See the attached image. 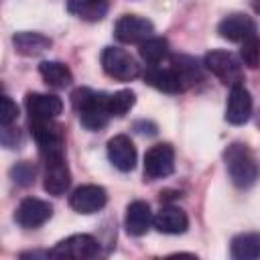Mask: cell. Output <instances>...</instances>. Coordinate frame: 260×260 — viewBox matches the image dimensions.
Segmentation results:
<instances>
[{
	"mask_svg": "<svg viewBox=\"0 0 260 260\" xmlns=\"http://www.w3.org/2000/svg\"><path fill=\"white\" fill-rule=\"evenodd\" d=\"M108 158L110 162L122 171L128 173L136 167V148L134 142L126 134H116L114 138L108 140Z\"/></svg>",
	"mask_w": 260,
	"mask_h": 260,
	"instance_id": "9a60e30c",
	"label": "cell"
},
{
	"mask_svg": "<svg viewBox=\"0 0 260 260\" xmlns=\"http://www.w3.org/2000/svg\"><path fill=\"white\" fill-rule=\"evenodd\" d=\"M217 32L221 39H228L232 43H244V41L256 37L258 28L250 16H246L242 12H234V14H228L217 24Z\"/></svg>",
	"mask_w": 260,
	"mask_h": 260,
	"instance_id": "30bf717a",
	"label": "cell"
},
{
	"mask_svg": "<svg viewBox=\"0 0 260 260\" xmlns=\"http://www.w3.org/2000/svg\"><path fill=\"white\" fill-rule=\"evenodd\" d=\"M240 45H242L240 47L242 63L246 67H250V69L260 67V41H258V37H252V39H248V41H244Z\"/></svg>",
	"mask_w": 260,
	"mask_h": 260,
	"instance_id": "484cf974",
	"label": "cell"
},
{
	"mask_svg": "<svg viewBox=\"0 0 260 260\" xmlns=\"http://www.w3.org/2000/svg\"><path fill=\"white\" fill-rule=\"evenodd\" d=\"M102 67L110 77L118 81H132L140 75V65L136 59L120 47H106L102 51Z\"/></svg>",
	"mask_w": 260,
	"mask_h": 260,
	"instance_id": "277c9868",
	"label": "cell"
},
{
	"mask_svg": "<svg viewBox=\"0 0 260 260\" xmlns=\"http://www.w3.org/2000/svg\"><path fill=\"white\" fill-rule=\"evenodd\" d=\"M171 67L175 69V73H177V77H179L183 89L193 87V85H197V83L203 79V73H201L199 63H197L193 57H189V55H177V57L173 59Z\"/></svg>",
	"mask_w": 260,
	"mask_h": 260,
	"instance_id": "ffe728a7",
	"label": "cell"
},
{
	"mask_svg": "<svg viewBox=\"0 0 260 260\" xmlns=\"http://www.w3.org/2000/svg\"><path fill=\"white\" fill-rule=\"evenodd\" d=\"M12 43H14V49L20 53V55H26V57H35V55H41L45 53L53 43L49 37L41 35V32H30V30H22V32H16L12 37Z\"/></svg>",
	"mask_w": 260,
	"mask_h": 260,
	"instance_id": "d6986e66",
	"label": "cell"
},
{
	"mask_svg": "<svg viewBox=\"0 0 260 260\" xmlns=\"http://www.w3.org/2000/svg\"><path fill=\"white\" fill-rule=\"evenodd\" d=\"M136 95L130 89H120L116 93H108V108L112 116H124L130 112V108L134 106Z\"/></svg>",
	"mask_w": 260,
	"mask_h": 260,
	"instance_id": "d4e9b609",
	"label": "cell"
},
{
	"mask_svg": "<svg viewBox=\"0 0 260 260\" xmlns=\"http://www.w3.org/2000/svg\"><path fill=\"white\" fill-rule=\"evenodd\" d=\"M51 215H53V207L47 201L37 199V197H24L16 207L14 219L18 225L26 230H35L43 225L47 219H51Z\"/></svg>",
	"mask_w": 260,
	"mask_h": 260,
	"instance_id": "9c48e42d",
	"label": "cell"
},
{
	"mask_svg": "<svg viewBox=\"0 0 260 260\" xmlns=\"http://www.w3.org/2000/svg\"><path fill=\"white\" fill-rule=\"evenodd\" d=\"M24 106L30 120H55L63 110L61 98L53 93H26Z\"/></svg>",
	"mask_w": 260,
	"mask_h": 260,
	"instance_id": "5bb4252c",
	"label": "cell"
},
{
	"mask_svg": "<svg viewBox=\"0 0 260 260\" xmlns=\"http://www.w3.org/2000/svg\"><path fill=\"white\" fill-rule=\"evenodd\" d=\"M67 10L81 20L98 22L108 12V0H67Z\"/></svg>",
	"mask_w": 260,
	"mask_h": 260,
	"instance_id": "44dd1931",
	"label": "cell"
},
{
	"mask_svg": "<svg viewBox=\"0 0 260 260\" xmlns=\"http://www.w3.org/2000/svg\"><path fill=\"white\" fill-rule=\"evenodd\" d=\"M71 185V173L65 162V156H55L45 160V181L43 187L49 195H63Z\"/></svg>",
	"mask_w": 260,
	"mask_h": 260,
	"instance_id": "4fadbf2b",
	"label": "cell"
},
{
	"mask_svg": "<svg viewBox=\"0 0 260 260\" xmlns=\"http://www.w3.org/2000/svg\"><path fill=\"white\" fill-rule=\"evenodd\" d=\"M30 134L39 146L43 160L65 156V136L63 126L53 120H30Z\"/></svg>",
	"mask_w": 260,
	"mask_h": 260,
	"instance_id": "3957f363",
	"label": "cell"
},
{
	"mask_svg": "<svg viewBox=\"0 0 260 260\" xmlns=\"http://www.w3.org/2000/svg\"><path fill=\"white\" fill-rule=\"evenodd\" d=\"M16 118H18L16 104L8 95H4L2 98V110H0V122H2V126H10L12 122H16Z\"/></svg>",
	"mask_w": 260,
	"mask_h": 260,
	"instance_id": "83f0119b",
	"label": "cell"
},
{
	"mask_svg": "<svg viewBox=\"0 0 260 260\" xmlns=\"http://www.w3.org/2000/svg\"><path fill=\"white\" fill-rule=\"evenodd\" d=\"M152 211H150V205L146 201H132L128 207H126V217H124V228L130 236H144L150 225H152Z\"/></svg>",
	"mask_w": 260,
	"mask_h": 260,
	"instance_id": "2e32d148",
	"label": "cell"
},
{
	"mask_svg": "<svg viewBox=\"0 0 260 260\" xmlns=\"http://www.w3.org/2000/svg\"><path fill=\"white\" fill-rule=\"evenodd\" d=\"M258 124H260V114H258Z\"/></svg>",
	"mask_w": 260,
	"mask_h": 260,
	"instance_id": "f546056e",
	"label": "cell"
},
{
	"mask_svg": "<svg viewBox=\"0 0 260 260\" xmlns=\"http://www.w3.org/2000/svg\"><path fill=\"white\" fill-rule=\"evenodd\" d=\"M71 104L87 130H102L112 118L108 108V93L93 91L89 87H77L71 93Z\"/></svg>",
	"mask_w": 260,
	"mask_h": 260,
	"instance_id": "7a4b0ae2",
	"label": "cell"
},
{
	"mask_svg": "<svg viewBox=\"0 0 260 260\" xmlns=\"http://www.w3.org/2000/svg\"><path fill=\"white\" fill-rule=\"evenodd\" d=\"M144 81L158 91L165 93H179L183 91V85L175 73L173 67H158V65H148L144 71Z\"/></svg>",
	"mask_w": 260,
	"mask_h": 260,
	"instance_id": "ac0fdd59",
	"label": "cell"
},
{
	"mask_svg": "<svg viewBox=\"0 0 260 260\" xmlns=\"http://www.w3.org/2000/svg\"><path fill=\"white\" fill-rule=\"evenodd\" d=\"M252 116V95L244 87V83H236L230 87L228 104H225V120L234 126L246 124Z\"/></svg>",
	"mask_w": 260,
	"mask_h": 260,
	"instance_id": "8fae6325",
	"label": "cell"
},
{
	"mask_svg": "<svg viewBox=\"0 0 260 260\" xmlns=\"http://www.w3.org/2000/svg\"><path fill=\"white\" fill-rule=\"evenodd\" d=\"M152 225L160 232V234H169V236H177V234H183L187 228H189V219H187V213L181 209V207H175V205H165L156 211L154 219H152Z\"/></svg>",
	"mask_w": 260,
	"mask_h": 260,
	"instance_id": "e0dca14e",
	"label": "cell"
},
{
	"mask_svg": "<svg viewBox=\"0 0 260 260\" xmlns=\"http://www.w3.org/2000/svg\"><path fill=\"white\" fill-rule=\"evenodd\" d=\"M39 73H41V77L45 79L47 85L59 87V89L61 87H67L73 81L71 69L65 63H61V61H43L39 65Z\"/></svg>",
	"mask_w": 260,
	"mask_h": 260,
	"instance_id": "603a6c76",
	"label": "cell"
},
{
	"mask_svg": "<svg viewBox=\"0 0 260 260\" xmlns=\"http://www.w3.org/2000/svg\"><path fill=\"white\" fill-rule=\"evenodd\" d=\"M98 252H100V244L95 242V238L87 234H73L61 240L59 244H55V248L49 250V256L67 258V260H87L98 256Z\"/></svg>",
	"mask_w": 260,
	"mask_h": 260,
	"instance_id": "5b68a950",
	"label": "cell"
},
{
	"mask_svg": "<svg viewBox=\"0 0 260 260\" xmlns=\"http://www.w3.org/2000/svg\"><path fill=\"white\" fill-rule=\"evenodd\" d=\"M230 252L236 260H254L260 258V234L258 232H246L232 240Z\"/></svg>",
	"mask_w": 260,
	"mask_h": 260,
	"instance_id": "7402d4cb",
	"label": "cell"
},
{
	"mask_svg": "<svg viewBox=\"0 0 260 260\" xmlns=\"http://www.w3.org/2000/svg\"><path fill=\"white\" fill-rule=\"evenodd\" d=\"M225 171L232 179V183L240 189L252 187L260 177V162L256 154L242 142H232L223 150Z\"/></svg>",
	"mask_w": 260,
	"mask_h": 260,
	"instance_id": "6da1fadb",
	"label": "cell"
},
{
	"mask_svg": "<svg viewBox=\"0 0 260 260\" xmlns=\"http://www.w3.org/2000/svg\"><path fill=\"white\" fill-rule=\"evenodd\" d=\"M154 32V26L150 20L136 16V14H124L116 20L114 26V35L120 43H128V45H140L146 39H150Z\"/></svg>",
	"mask_w": 260,
	"mask_h": 260,
	"instance_id": "ba28073f",
	"label": "cell"
},
{
	"mask_svg": "<svg viewBox=\"0 0 260 260\" xmlns=\"http://www.w3.org/2000/svg\"><path fill=\"white\" fill-rule=\"evenodd\" d=\"M106 203H108V193L100 185H81L69 197V205L83 215L100 211Z\"/></svg>",
	"mask_w": 260,
	"mask_h": 260,
	"instance_id": "7c38bea8",
	"label": "cell"
},
{
	"mask_svg": "<svg viewBox=\"0 0 260 260\" xmlns=\"http://www.w3.org/2000/svg\"><path fill=\"white\" fill-rule=\"evenodd\" d=\"M140 57L148 65H158L169 55V43L162 37H150L144 43H140Z\"/></svg>",
	"mask_w": 260,
	"mask_h": 260,
	"instance_id": "cb8c5ba5",
	"label": "cell"
},
{
	"mask_svg": "<svg viewBox=\"0 0 260 260\" xmlns=\"http://www.w3.org/2000/svg\"><path fill=\"white\" fill-rule=\"evenodd\" d=\"M175 171V150L171 144H154L144 154V179H165Z\"/></svg>",
	"mask_w": 260,
	"mask_h": 260,
	"instance_id": "52a82bcc",
	"label": "cell"
},
{
	"mask_svg": "<svg viewBox=\"0 0 260 260\" xmlns=\"http://www.w3.org/2000/svg\"><path fill=\"white\" fill-rule=\"evenodd\" d=\"M35 175H37V167H35L32 162H28V160L18 162V165L12 167V171H10V177L14 179V183H18V185H22V187L30 185V183L35 181Z\"/></svg>",
	"mask_w": 260,
	"mask_h": 260,
	"instance_id": "4316f807",
	"label": "cell"
},
{
	"mask_svg": "<svg viewBox=\"0 0 260 260\" xmlns=\"http://www.w3.org/2000/svg\"><path fill=\"white\" fill-rule=\"evenodd\" d=\"M203 65L217 79H221L228 85L242 83V65H240V61L230 51H221V49L209 51L205 55V59H203Z\"/></svg>",
	"mask_w": 260,
	"mask_h": 260,
	"instance_id": "8992f818",
	"label": "cell"
},
{
	"mask_svg": "<svg viewBox=\"0 0 260 260\" xmlns=\"http://www.w3.org/2000/svg\"><path fill=\"white\" fill-rule=\"evenodd\" d=\"M250 2H252L254 10H256V12H260V0H250Z\"/></svg>",
	"mask_w": 260,
	"mask_h": 260,
	"instance_id": "f1b7e54d",
	"label": "cell"
}]
</instances>
